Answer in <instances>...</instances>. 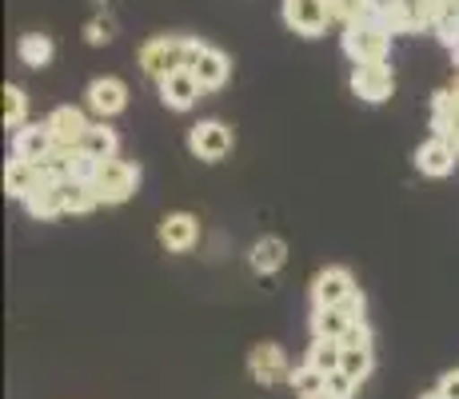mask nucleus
I'll return each mask as SVG.
<instances>
[{"mask_svg":"<svg viewBox=\"0 0 459 399\" xmlns=\"http://www.w3.org/2000/svg\"><path fill=\"white\" fill-rule=\"evenodd\" d=\"M200 44L204 40H196V37H152L140 44V68L152 80L168 76L172 68H192Z\"/></svg>","mask_w":459,"mask_h":399,"instance_id":"obj_1","label":"nucleus"},{"mask_svg":"<svg viewBox=\"0 0 459 399\" xmlns=\"http://www.w3.org/2000/svg\"><path fill=\"white\" fill-rule=\"evenodd\" d=\"M343 52L351 56V65H387L392 32L379 24V16L359 21V24H348V29H343Z\"/></svg>","mask_w":459,"mask_h":399,"instance_id":"obj_2","label":"nucleus"},{"mask_svg":"<svg viewBox=\"0 0 459 399\" xmlns=\"http://www.w3.org/2000/svg\"><path fill=\"white\" fill-rule=\"evenodd\" d=\"M280 16H284V24L296 32V37H307V40L324 37L328 24L335 21L332 0H284Z\"/></svg>","mask_w":459,"mask_h":399,"instance_id":"obj_3","label":"nucleus"},{"mask_svg":"<svg viewBox=\"0 0 459 399\" xmlns=\"http://www.w3.org/2000/svg\"><path fill=\"white\" fill-rule=\"evenodd\" d=\"M359 319H364V291H356L340 308H312V335L316 340H343Z\"/></svg>","mask_w":459,"mask_h":399,"instance_id":"obj_4","label":"nucleus"},{"mask_svg":"<svg viewBox=\"0 0 459 399\" xmlns=\"http://www.w3.org/2000/svg\"><path fill=\"white\" fill-rule=\"evenodd\" d=\"M136 184H140L136 164H128V160H104L92 188H96V196H100V204H125L132 192H136Z\"/></svg>","mask_w":459,"mask_h":399,"instance_id":"obj_5","label":"nucleus"},{"mask_svg":"<svg viewBox=\"0 0 459 399\" xmlns=\"http://www.w3.org/2000/svg\"><path fill=\"white\" fill-rule=\"evenodd\" d=\"M188 148L196 160H204V164H216V160H224L232 152V128H228L224 120H200L192 124L188 132Z\"/></svg>","mask_w":459,"mask_h":399,"instance_id":"obj_6","label":"nucleus"},{"mask_svg":"<svg viewBox=\"0 0 459 399\" xmlns=\"http://www.w3.org/2000/svg\"><path fill=\"white\" fill-rule=\"evenodd\" d=\"M24 212H29L32 220H56V216H65V180H56L48 168H40L37 188L24 196Z\"/></svg>","mask_w":459,"mask_h":399,"instance_id":"obj_7","label":"nucleus"},{"mask_svg":"<svg viewBox=\"0 0 459 399\" xmlns=\"http://www.w3.org/2000/svg\"><path fill=\"white\" fill-rule=\"evenodd\" d=\"M56 140H52V128L48 124H24V128L13 132V156L16 160H29V164H48L56 156Z\"/></svg>","mask_w":459,"mask_h":399,"instance_id":"obj_8","label":"nucleus"},{"mask_svg":"<svg viewBox=\"0 0 459 399\" xmlns=\"http://www.w3.org/2000/svg\"><path fill=\"white\" fill-rule=\"evenodd\" d=\"M351 92L368 104H384L395 92V73L392 65H356L351 68Z\"/></svg>","mask_w":459,"mask_h":399,"instance_id":"obj_9","label":"nucleus"},{"mask_svg":"<svg viewBox=\"0 0 459 399\" xmlns=\"http://www.w3.org/2000/svg\"><path fill=\"white\" fill-rule=\"evenodd\" d=\"M44 124L52 128V140H56L60 152H76V148L84 144L88 128H92V124L84 120V112H81V108H73V104H60V108H52Z\"/></svg>","mask_w":459,"mask_h":399,"instance_id":"obj_10","label":"nucleus"},{"mask_svg":"<svg viewBox=\"0 0 459 399\" xmlns=\"http://www.w3.org/2000/svg\"><path fill=\"white\" fill-rule=\"evenodd\" d=\"M156 88H160V100H164V108H172V112H188L192 104L200 100V80L192 68H172L168 76L156 80Z\"/></svg>","mask_w":459,"mask_h":399,"instance_id":"obj_11","label":"nucleus"},{"mask_svg":"<svg viewBox=\"0 0 459 399\" xmlns=\"http://www.w3.org/2000/svg\"><path fill=\"white\" fill-rule=\"evenodd\" d=\"M356 280H351L348 268H324L320 276L312 280V308H340L356 296Z\"/></svg>","mask_w":459,"mask_h":399,"instance_id":"obj_12","label":"nucleus"},{"mask_svg":"<svg viewBox=\"0 0 459 399\" xmlns=\"http://www.w3.org/2000/svg\"><path fill=\"white\" fill-rule=\"evenodd\" d=\"M248 376L260 387H272V384H280V379H288L292 368H288L284 348H280V343H255L248 351Z\"/></svg>","mask_w":459,"mask_h":399,"instance_id":"obj_13","label":"nucleus"},{"mask_svg":"<svg viewBox=\"0 0 459 399\" xmlns=\"http://www.w3.org/2000/svg\"><path fill=\"white\" fill-rule=\"evenodd\" d=\"M84 104L100 120L117 117V112H125V104H128V84L125 80H117V76H96L92 84L84 88Z\"/></svg>","mask_w":459,"mask_h":399,"instance_id":"obj_14","label":"nucleus"},{"mask_svg":"<svg viewBox=\"0 0 459 399\" xmlns=\"http://www.w3.org/2000/svg\"><path fill=\"white\" fill-rule=\"evenodd\" d=\"M431 136L447 140L459 152V88H444L431 96Z\"/></svg>","mask_w":459,"mask_h":399,"instance_id":"obj_15","label":"nucleus"},{"mask_svg":"<svg viewBox=\"0 0 459 399\" xmlns=\"http://www.w3.org/2000/svg\"><path fill=\"white\" fill-rule=\"evenodd\" d=\"M192 73H196L204 92H216V88H224L228 76H232V60H228L220 48H212V44H200L196 60H192Z\"/></svg>","mask_w":459,"mask_h":399,"instance_id":"obj_16","label":"nucleus"},{"mask_svg":"<svg viewBox=\"0 0 459 399\" xmlns=\"http://www.w3.org/2000/svg\"><path fill=\"white\" fill-rule=\"evenodd\" d=\"M200 236V220L192 212H172V216L160 220V244L168 252H192Z\"/></svg>","mask_w":459,"mask_h":399,"instance_id":"obj_17","label":"nucleus"},{"mask_svg":"<svg viewBox=\"0 0 459 399\" xmlns=\"http://www.w3.org/2000/svg\"><path fill=\"white\" fill-rule=\"evenodd\" d=\"M455 160H459V152L447 144V140H439V136L423 140V144L416 148V168L423 176H452L455 172Z\"/></svg>","mask_w":459,"mask_h":399,"instance_id":"obj_18","label":"nucleus"},{"mask_svg":"<svg viewBox=\"0 0 459 399\" xmlns=\"http://www.w3.org/2000/svg\"><path fill=\"white\" fill-rule=\"evenodd\" d=\"M379 24H384L392 37H411V32H423V29H428V16H423L420 0H400L392 13L379 16Z\"/></svg>","mask_w":459,"mask_h":399,"instance_id":"obj_19","label":"nucleus"},{"mask_svg":"<svg viewBox=\"0 0 459 399\" xmlns=\"http://www.w3.org/2000/svg\"><path fill=\"white\" fill-rule=\"evenodd\" d=\"M284 260H288V244L280 236H260L248 252V264H252L255 276H272V272H280Z\"/></svg>","mask_w":459,"mask_h":399,"instance_id":"obj_20","label":"nucleus"},{"mask_svg":"<svg viewBox=\"0 0 459 399\" xmlns=\"http://www.w3.org/2000/svg\"><path fill=\"white\" fill-rule=\"evenodd\" d=\"M37 180H40V168L29 164V160H16V156H13V160L4 164V192H8L13 200L24 204V196L37 188Z\"/></svg>","mask_w":459,"mask_h":399,"instance_id":"obj_21","label":"nucleus"},{"mask_svg":"<svg viewBox=\"0 0 459 399\" xmlns=\"http://www.w3.org/2000/svg\"><path fill=\"white\" fill-rule=\"evenodd\" d=\"M16 56L29 68H48L52 56H56V44H52V37H44V32H24L16 40Z\"/></svg>","mask_w":459,"mask_h":399,"instance_id":"obj_22","label":"nucleus"},{"mask_svg":"<svg viewBox=\"0 0 459 399\" xmlns=\"http://www.w3.org/2000/svg\"><path fill=\"white\" fill-rule=\"evenodd\" d=\"M84 152L88 156H96L104 164V160H117V152H120V136H117V128H108L104 120H96L92 128H88V136H84Z\"/></svg>","mask_w":459,"mask_h":399,"instance_id":"obj_23","label":"nucleus"},{"mask_svg":"<svg viewBox=\"0 0 459 399\" xmlns=\"http://www.w3.org/2000/svg\"><path fill=\"white\" fill-rule=\"evenodd\" d=\"M288 384H292L296 399H328V376H324V371H316V368H307V363L292 368Z\"/></svg>","mask_w":459,"mask_h":399,"instance_id":"obj_24","label":"nucleus"},{"mask_svg":"<svg viewBox=\"0 0 459 399\" xmlns=\"http://www.w3.org/2000/svg\"><path fill=\"white\" fill-rule=\"evenodd\" d=\"M304 363L316 371H324V376H335V371L343 368V343L340 340H312Z\"/></svg>","mask_w":459,"mask_h":399,"instance_id":"obj_25","label":"nucleus"},{"mask_svg":"<svg viewBox=\"0 0 459 399\" xmlns=\"http://www.w3.org/2000/svg\"><path fill=\"white\" fill-rule=\"evenodd\" d=\"M100 196H96L92 184H73L65 180V216H84V212H92Z\"/></svg>","mask_w":459,"mask_h":399,"instance_id":"obj_26","label":"nucleus"},{"mask_svg":"<svg viewBox=\"0 0 459 399\" xmlns=\"http://www.w3.org/2000/svg\"><path fill=\"white\" fill-rule=\"evenodd\" d=\"M65 168H68V180L73 184H92L96 172H100V160L88 156L84 148H76V152H65Z\"/></svg>","mask_w":459,"mask_h":399,"instance_id":"obj_27","label":"nucleus"},{"mask_svg":"<svg viewBox=\"0 0 459 399\" xmlns=\"http://www.w3.org/2000/svg\"><path fill=\"white\" fill-rule=\"evenodd\" d=\"M24 117H29V96H24V88L4 84V124L8 128H24Z\"/></svg>","mask_w":459,"mask_h":399,"instance_id":"obj_28","label":"nucleus"},{"mask_svg":"<svg viewBox=\"0 0 459 399\" xmlns=\"http://www.w3.org/2000/svg\"><path fill=\"white\" fill-rule=\"evenodd\" d=\"M332 13H335V21L348 29V24H359V21H372V4L368 0H332Z\"/></svg>","mask_w":459,"mask_h":399,"instance_id":"obj_29","label":"nucleus"},{"mask_svg":"<svg viewBox=\"0 0 459 399\" xmlns=\"http://www.w3.org/2000/svg\"><path fill=\"white\" fill-rule=\"evenodd\" d=\"M84 40L92 44V48H100V44H112V40H117V21H112L108 13H96L92 21L84 24Z\"/></svg>","mask_w":459,"mask_h":399,"instance_id":"obj_30","label":"nucleus"},{"mask_svg":"<svg viewBox=\"0 0 459 399\" xmlns=\"http://www.w3.org/2000/svg\"><path fill=\"white\" fill-rule=\"evenodd\" d=\"M343 376H351L356 384H364L368 371H372V348H356V351H343Z\"/></svg>","mask_w":459,"mask_h":399,"instance_id":"obj_31","label":"nucleus"},{"mask_svg":"<svg viewBox=\"0 0 459 399\" xmlns=\"http://www.w3.org/2000/svg\"><path fill=\"white\" fill-rule=\"evenodd\" d=\"M359 384L351 376H343V371H335V376H328V399H356Z\"/></svg>","mask_w":459,"mask_h":399,"instance_id":"obj_32","label":"nucleus"},{"mask_svg":"<svg viewBox=\"0 0 459 399\" xmlns=\"http://www.w3.org/2000/svg\"><path fill=\"white\" fill-rule=\"evenodd\" d=\"M340 343H343V351H356V348H372V327H368L364 319H359V324L351 327V332L343 335Z\"/></svg>","mask_w":459,"mask_h":399,"instance_id":"obj_33","label":"nucleus"},{"mask_svg":"<svg viewBox=\"0 0 459 399\" xmlns=\"http://www.w3.org/2000/svg\"><path fill=\"white\" fill-rule=\"evenodd\" d=\"M436 392L444 395V399H459V368H455V371H444V376H439Z\"/></svg>","mask_w":459,"mask_h":399,"instance_id":"obj_34","label":"nucleus"},{"mask_svg":"<svg viewBox=\"0 0 459 399\" xmlns=\"http://www.w3.org/2000/svg\"><path fill=\"white\" fill-rule=\"evenodd\" d=\"M368 4H372V13H376V16H384V13H392V8L400 4V0H368Z\"/></svg>","mask_w":459,"mask_h":399,"instance_id":"obj_35","label":"nucleus"},{"mask_svg":"<svg viewBox=\"0 0 459 399\" xmlns=\"http://www.w3.org/2000/svg\"><path fill=\"white\" fill-rule=\"evenodd\" d=\"M423 399H444V395H439V392H428V395H423Z\"/></svg>","mask_w":459,"mask_h":399,"instance_id":"obj_36","label":"nucleus"}]
</instances>
